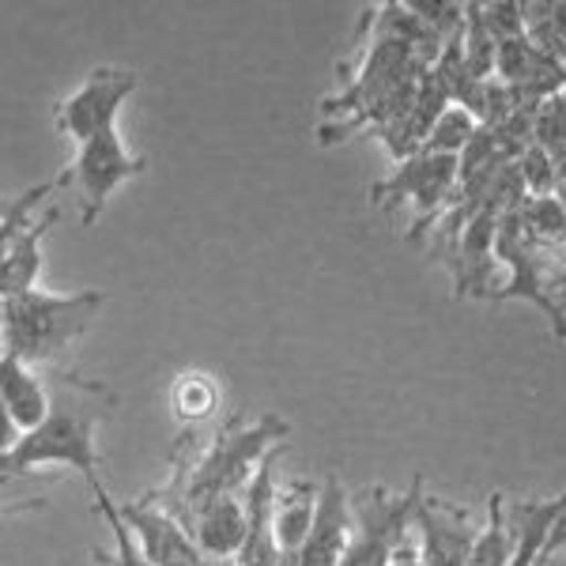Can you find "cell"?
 Here are the masks:
<instances>
[{
  "label": "cell",
  "instance_id": "d6986e66",
  "mask_svg": "<svg viewBox=\"0 0 566 566\" xmlns=\"http://www.w3.org/2000/svg\"><path fill=\"white\" fill-rule=\"evenodd\" d=\"M42 488H50V480H42V472L20 469L12 453H0V517L45 506Z\"/></svg>",
  "mask_w": 566,
  "mask_h": 566
},
{
  "label": "cell",
  "instance_id": "8992f818",
  "mask_svg": "<svg viewBox=\"0 0 566 566\" xmlns=\"http://www.w3.org/2000/svg\"><path fill=\"white\" fill-rule=\"evenodd\" d=\"M453 189H458V159L412 151L408 159H400L397 175L370 189V205L381 208V212H392L397 205H412L416 223L408 227V242H419L431 231L438 212L450 205Z\"/></svg>",
  "mask_w": 566,
  "mask_h": 566
},
{
  "label": "cell",
  "instance_id": "6da1fadb",
  "mask_svg": "<svg viewBox=\"0 0 566 566\" xmlns=\"http://www.w3.org/2000/svg\"><path fill=\"white\" fill-rule=\"evenodd\" d=\"M114 408V392L103 381L84 378L76 370H53L50 386V412L34 431L20 434V442L12 446V458L20 469L42 472L50 464H69L87 480L91 495L98 488H106L98 469L103 458L95 450V431Z\"/></svg>",
  "mask_w": 566,
  "mask_h": 566
},
{
  "label": "cell",
  "instance_id": "4fadbf2b",
  "mask_svg": "<svg viewBox=\"0 0 566 566\" xmlns=\"http://www.w3.org/2000/svg\"><path fill=\"white\" fill-rule=\"evenodd\" d=\"M186 528H189V536H193L197 552L205 555V563L239 559L242 541H245L242 491H234V495H216V499L200 502L193 514L186 517Z\"/></svg>",
  "mask_w": 566,
  "mask_h": 566
},
{
  "label": "cell",
  "instance_id": "7a4b0ae2",
  "mask_svg": "<svg viewBox=\"0 0 566 566\" xmlns=\"http://www.w3.org/2000/svg\"><path fill=\"white\" fill-rule=\"evenodd\" d=\"M287 434H291V423L276 416H264L258 423H245L239 416L227 419L212 442L197 453V461L178 469L175 483L151 491V495L186 525V517L193 514L200 502L242 491L253 472H258V464L269 458L272 450H280V442Z\"/></svg>",
  "mask_w": 566,
  "mask_h": 566
},
{
  "label": "cell",
  "instance_id": "44dd1931",
  "mask_svg": "<svg viewBox=\"0 0 566 566\" xmlns=\"http://www.w3.org/2000/svg\"><path fill=\"white\" fill-rule=\"evenodd\" d=\"M522 34L547 57L563 61V4H517Z\"/></svg>",
  "mask_w": 566,
  "mask_h": 566
},
{
  "label": "cell",
  "instance_id": "ac0fdd59",
  "mask_svg": "<svg viewBox=\"0 0 566 566\" xmlns=\"http://www.w3.org/2000/svg\"><path fill=\"white\" fill-rule=\"evenodd\" d=\"M510 555H514V536L506 522V495L495 491L488 502V522L480 525L464 566H510Z\"/></svg>",
  "mask_w": 566,
  "mask_h": 566
},
{
  "label": "cell",
  "instance_id": "8fae6325",
  "mask_svg": "<svg viewBox=\"0 0 566 566\" xmlns=\"http://www.w3.org/2000/svg\"><path fill=\"white\" fill-rule=\"evenodd\" d=\"M348 544H352L348 491H344L340 476H328L322 488H317L314 522H310V533L291 566H340Z\"/></svg>",
  "mask_w": 566,
  "mask_h": 566
},
{
  "label": "cell",
  "instance_id": "e0dca14e",
  "mask_svg": "<svg viewBox=\"0 0 566 566\" xmlns=\"http://www.w3.org/2000/svg\"><path fill=\"white\" fill-rule=\"evenodd\" d=\"M223 386L208 370H186L178 374L175 389H170V408L181 427H200L219 412Z\"/></svg>",
  "mask_w": 566,
  "mask_h": 566
},
{
  "label": "cell",
  "instance_id": "2e32d148",
  "mask_svg": "<svg viewBox=\"0 0 566 566\" xmlns=\"http://www.w3.org/2000/svg\"><path fill=\"white\" fill-rule=\"evenodd\" d=\"M57 216H61L57 208H50V212H42L39 219H31L4 250V258H0V298L23 295V291L34 287L39 269H42V239H45V231L57 223Z\"/></svg>",
  "mask_w": 566,
  "mask_h": 566
},
{
  "label": "cell",
  "instance_id": "277c9868",
  "mask_svg": "<svg viewBox=\"0 0 566 566\" xmlns=\"http://www.w3.org/2000/svg\"><path fill=\"white\" fill-rule=\"evenodd\" d=\"M495 261L510 269V280L499 291H491L488 303H510L522 298L544 310V317L552 322V333L563 336V298H555L563 291V250L552 242H541L522 227V219L510 208L499 216L495 223Z\"/></svg>",
  "mask_w": 566,
  "mask_h": 566
},
{
  "label": "cell",
  "instance_id": "7402d4cb",
  "mask_svg": "<svg viewBox=\"0 0 566 566\" xmlns=\"http://www.w3.org/2000/svg\"><path fill=\"white\" fill-rule=\"evenodd\" d=\"M528 144H536L544 155L563 163V91L547 95L533 114V129H528Z\"/></svg>",
  "mask_w": 566,
  "mask_h": 566
},
{
  "label": "cell",
  "instance_id": "ffe728a7",
  "mask_svg": "<svg viewBox=\"0 0 566 566\" xmlns=\"http://www.w3.org/2000/svg\"><path fill=\"white\" fill-rule=\"evenodd\" d=\"M476 133H480V122L469 114V109L446 103L442 114H438L434 122H431V129H427L423 144H419V151L450 155V159H458V155L472 144V136H476Z\"/></svg>",
  "mask_w": 566,
  "mask_h": 566
},
{
  "label": "cell",
  "instance_id": "5bb4252c",
  "mask_svg": "<svg viewBox=\"0 0 566 566\" xmlns=\"http://www.w3.org/2000/svg\"><path fill=\"white\" fill-rule=\"evenodd\" d=\"M317 488L314 480H287L276 483L272 491V544H276L280 566H291L303 547L310 522H314V506H317Z\"/></svg>",
  "mask_w": 566,
  "mask_h": 566
},
{
  "label": "cell",
  "instance_id": "30bf717a",
  "mask_svg": "<svg viewBox=\"0 0 566 566\" xmlns=\"http://www.w3.org/2000/svg\"><path fill=\"white\" fill-rule=\"evenodd\" d=\"M114 506L125 528L133 533L136 547H140V559L148 566H205V555L197 552L189 528L155 495L114 502Z\"/></svg>",
  "mask_w": 566,
  "mask_h": 566
},
{
  "label": "cell",
  "instance_id": "ba28073f",
  "mask_svg": "<svg viewBox=\"0 0 566 566\" xmlns=\"http://www.w3.org/2000/svg\"><path fill=\"white\" fill-rule=\"evenodd\" d=\"M136 84H140V76H136L133 69H117V65L91 69L84 84L57 103V109H53V125H57L61 136L84 144L87 136L117 125V114H122L125 98L133 95Z\"/></svg>",
  "mask_w": 566,
  "mask_h": 566
},
{
  "label": "cell",
  "instance_id": "9a60e30c",
  "mask_svg": "<svg viewBox=\"0 0 566 566\" xmlns=\"http://www.w3.org/2000/svg\"><path fill=\"white\" fill-rule=\"evenodd\" d=\"M0 400H4L15 431L27 434L42 423L45 412H50V386H45V378L39 370L23 367L20 359L0 352Z\"/></svg>",
  "mask_w": 566,
  "mask_h": 566
},
{
  "label": "cell",
  "instance_id": "603a6c76",
  "mask_svg": "<svg viewBox=\"0 0 566 566\" xmlns=\"http://www.w3.org/2000/svg\"><path fill=\"white\" fill-rule=\"evenodd\" d=\"M15 442H20V431H15L12 416H8L4 400H0V453H12Z\"/></svg>",
  "mask_w": 566,
  "mask_h": 566
},
{
  "label": "cell",
  "instance_id": "9c48e42d",
  "mask_svg": "<svg viewBox=\"0 0 566 566\" xmlns=\"http://www.w3.org/2000/svg\"><path fill=\"white\" fill-rule=\"evenodd\" d=\"M476 510L450 502L442 495H427L419 488L412 506V544L423 566H464L476 541Z\"/></svg>",
  "mask_w": 566,
  "mask_h": 566
},
{
  "label": "cell",
  "instance_id": "3957f363",
  "mask_svg": "<svg viewBox=\"0 0 566 566\" xmlns=\"http://www.w3.org/2000/svg\"><path fill=\"white\" fill-rule=\"evenodd\" d=\"M103 303L106 291L50 295L39 287L0 298V352L31 370H65L69 352L91 333Z\"/></svg>",
  "mask_w": 566,
  "mask_h": 566
},
{
  "label": "cell",
  "instance_id": "7c38bea8",
  "mask_svg": "<svg viewBox=\"0 0 566 566\" xmlns=\"http://www.w3.org/2000/svg\"><path fill=\"white\" fill-rule=\"evenodd\" d=\"M495 208H480L476 216L458 231L446 250H450V264H453V276H458V287L453 295H480L491 298V269H495V223H499Z\"/></svg>",
  "mask_w": 566,
  "mask_h": 566
},
{
  "label": "cell",
  "instance_id": "5b68a950",
  "mask_svg": "<svg viewBox=\"0 0 566 566\" xmlns=\"http://www.w3.org/2000/svg\"><path fill=\"white\" fill-rule=\"evenodd\" d=\"M423 483H412L405 495L389 491L386 483L359 491L348 499L352 506V544L340 566H386L389 555L412 536V506Z\"/></svg>",
  "mask_w": 566,
  "mask_h": 566
},
{
  "label": "cell",
  "instance_id": "52a82bcc",
  "mask_svg": "<svg viewBox=\"0 0 566 566\" xmlns=\"http://www.w3.org/2000/svg\"><path fill=\"white\" fill-rule=\"evenodd\" d=\"M144 170H148V159L129 151V144L122 140L117 125H109V129L87 136V140L80 144L76 159H72L61 175L76 186L80 205H84V227H91L98 216H103L109 197H114L125 181L144 175Z\"/></svg>",
  "mask_w": 566,
  "mask_h": 566
},
{
  "label": "cell",
  "instance_id": "cb8c5ba5",
  "mask_svg": "<svg viewBox=\"0 0 566 566\" xmlns=\"http://www.w3.org/2000/svg\"><path fill=\"white\" fill-rule=\"evenodd\" d=\"M386 566H423L419 563V555H416V544H412V536H408L405 544L397 547V552L389 555V563Z\"/></svg>",
  "mask_w": 566,
  "mask_h": 566
}]
</instances>
